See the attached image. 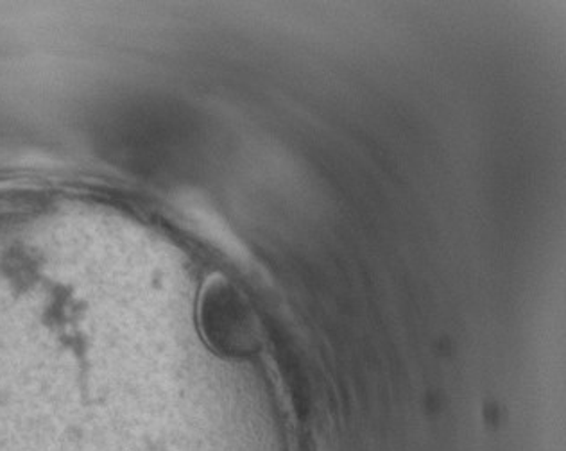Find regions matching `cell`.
<instances>
[{
  "label": "cell",
  "instance_id": "obj_1",
  "mask_svg": "<svg viewBox=\"0 0 566 451\" xmlns=\"http://www.w3.org/2000/svg\"><path fill=\"white\" fill-rule=\"evenodd\" d=\"M203 321L208 338L228 353H244L255 343L250 312L227 282H212L205 291Z\"/></svg>",
  "mask_w": 566,
  "mask_h": 451
}]
</instances>
